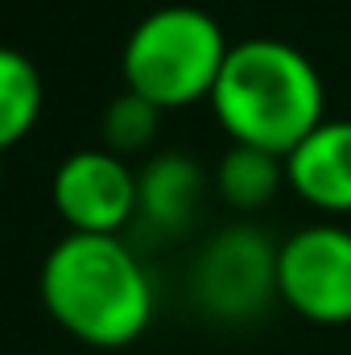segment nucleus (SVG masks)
<instances>
[{"mask_svg": "<svg viewBox=\"0 0 351 355\" xmlns=\"http://www.w3.org/2000/svg\"><path fill=\"white\" fill-rule=\"evenodd\" d=\"M277 302L314 327L351 322V227L323 219L277 244Z\"/></svg>", "mask_w": 351, "mask_h": 355, "instance_id": "obj_5", "label": "nucleus"}, {"mask_svg": "<svg viewBox=\"0 0 351 355\" xmlns=\"http://www.w3.org/2000/svg\"><path fill=\"white\" fill-rule=\"evenodd\" d=\"M37 293L46 314L95 352L137 343L153 322V281L124 236L67 232L42 261Z\"/></svg>", "mask_w": 351, "mask_h": 355, "instance_id": "obj_1", "label": "nucleus"}, {"mask_svg": "<svg viewBox=\"0 0 351 355\" xmlns=\"http://www.w3.org/2000/svg\"><path fill=\"white\" fill-rule=\"evenodd\" d=\"M46 107V83L29 54L0 46V153L21 145Z\"/></svg>", "mask_w": 351, "mask_h": 355, "instance_id": "obj_10", "label": "nucleus"}, {"mask_svg": "<svg viewBox=\"0 0 351 355\" xmlns=\"http://www.w3.org/2000/svg\"><path fill=\"white\" fill-rule=\"evenodd\" d=\"M285 190L327 219L351 215V120H323L285 153Z\"/></svg>", "mask_w": 351, "mask_h": 355, "instance_id": "obj_8", "label": "nucleus"}, {"mask_svg": "<svg viewBox=\"0 0 351 355\" xmlns=\"http://www.w3.org/2000/svg\"><path fill=\"white\" fill-rule=\"evenodd\" d=\"M207 103L232 145H252L277 157L327 120L318 67L281 37L232 42Z\"/></svg>", "mask_w": 351, "mask_h": 355, "instance_id": "obj_2", "label": "nucleus"}, {"mask_svg": "<svg viewBox=\"0 0 351 355\" xmlns=\"http://www.w3.org/2000/svg\"><path fill=\"white\" fill-rule=\"evenodd\" d=\"M211 174L190 153H153L137 170V227H145L153 240H178L186 236L207 202Z\"/></svg>", "mask_w": 351, "mask_h": 355, "instance_id": "obj_7", "label": "nucleus"}, {"mask_svg": "<svg viewBox=\"0 0 351 355\" xmlns=\"http://www.w3.org/2000/svg\"><path fill=\"white\" fill-rule=\"evenodd\" d=\"M211 186L223 198V207L240 215H257L285 190V157L252 145H228V153L211 174Z\"/></svg>", "mask_w": 351, "mask_h": 355, "instance_id": "obj_9", "label": "nucleus"}, {"mask_svg": "<svg viewBox=\"0 0 351 355\" xmlns=\"http://www.w3.org/2000/svg\"><path fill=\"white\" fill-rule=\"evenodd\" d=\"M157 128H162V107H153L149 99L124 87L99 116V145L128 162V157H141L153 149Z\"/></svg>", "mask_w": 351, "mask_h": 355, "instance_id": "obj_11", "label": "nucleus"}, {"mask_svg": "<svg viewBox=\"0 0 351 355\" xmlns=\"http://www.w3.org/2000/svg\"><path fill=\"white\" fill-rule=\"evenodd\" d=\"M228 50L232 42L207 8L162 4L149 17H141L124 42V87L162 112L203 103L219 83Z\"/></svg>", "mask_w": 351, "mask_h": 355, "instance_id": "obj_3", "label": "nucleus"}, {"mask_svg": "<svg viewBox=\"0 0 351 355\" xmlns=\"http://www.w3.org/2000/svg\"><path fill=\"white\" fill-rule=\"evenodd\" d=\"M50 202L67 232L124 236L137 219V170L112 149H75L50 178Z\"/></svg>", "mask_w": 351, "mask_h": 355, "instance_id": "obj_6", "label": "nucleus"}, {"mask_svg": "<svg viewBox=\"0 0 351 355\" xmlns=\"http://www.w3.org/2000/svg\"><path fill=\"white\" fill-rule=\"evenodd\" d=\"M190 302L223 327L257 322L277 302V244L257 223L219 227L190 265Z\"/></svg>", "mask_w": 351, "mask_h": 355, "instance_id": "obj_4", "label": "nucleus"}]
</instances>
